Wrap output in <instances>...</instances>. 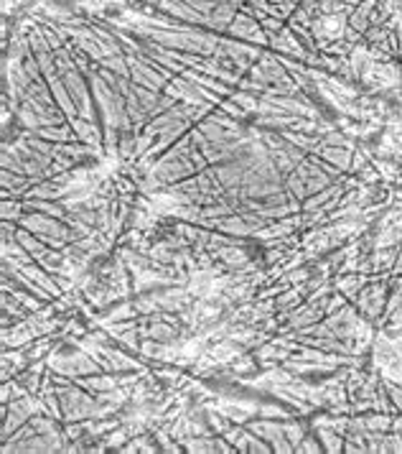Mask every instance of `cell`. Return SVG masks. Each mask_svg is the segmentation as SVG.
I'll use <instances>...</instances> for the list:
<instances>
[{
    "instance_id": "cell-1",
    "label": "cell",
    "mask_w": 402,
    "mask_h": 454,
    "mask_svg": "<svg viewBox=\"0 0 402 454\" xmlns=\"http://www.w3.org/2000/svg\"><path fill=\"white\" fill-rule=\"evenodd\" d=\"M51 8H66V10H72L74 8V0H51Z\"/></svg>"
}]
</instances>
